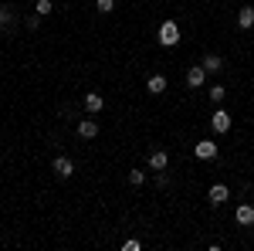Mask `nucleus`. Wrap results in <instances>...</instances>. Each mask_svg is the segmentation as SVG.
<instances>
[{
    "mask_svg": "<svg viewBox=\"0 0 254 251\" xmlns=\"http://www.w3.org/2000/svg\"><path fill=\"white\" fill-rule=\"evenodd\" d=\"M159 44H163V48H176V44H180V27H176L173 20H166V24H163V27H159Z\"/></svg>",
    "mask_w": 254,
    "mask_h": 251,
    "instance_id": "nucleus-1",
    "label": "nucleus"
},
{
    "mask_svg": "<svg viewBox=\"0 0 254 251\" xmlns=\"http://www.w3.org/2000/svg\"><path fill=\"white\" fill-rule=\"evenodd\" d=\"M193 156L196 160H214L217 156V143L214 139H200V143L193 146Z\"/></svg>",
    "mask_w": 254,
    "mask_h": 251,
    "instance_id": "nucleus-2",
    "label": "nucleus"
},
{
    "mask_svg": "<svg viewBox=\"0 0 254 251\" xmlns=\"http://www.w3.org/2000/svg\"><path fill=\"white\" fill-rule=\"evenodd\" d=\"M210 129H214V133H227V129H231V116H227V109H217L214 116H210Z\"/></svg>",
    "mask_w": 254,
    "mask_h": 251,
    "instance_id": "nucleus-3",
    "label": "nucleus"
},
{
    "mask_svg": "<svg viewBox=\"0 0 254 251\" xmlns=\"http://www.w3.org/2000/svg\"><path fill=\"white\" fill-rule=\"evenodd\" d=\"M207 197H210V204H214V207H220V204H227V200H231V190H227V183H214Z\"/></svg>",
    "mask_w": 254,
    "mask_h": 251,
    "instance_id": "nucleus-4",
    "label": "nucleus"
},
{
    "mask_svg": "<svg viewBox=\"0 0 254 251\" xmlns=\"http://www.w3.org/2000/svg\"><path fill=\"white\" fill-rule=\"evenodd\" d=\"M203 82H207V68H203V65H193V68L187 72V85H190V88H200Z\"/></svg>",
    "mask_w": 254,
    "mask_h": 251,
    "instance_id": "nucleus-5",
    "label": "nucleus"
},
{
    "mask_svg": "<svg viewBox=\"0 0 254 251\" xmlns=\"http://www.w3.org/2000/svg\"><path fill=\"white\" fill-rule=\"evenodd\" d=\"M55 173H58L61 180H68V176L75 173V163H71L68 156H55Z\"/></svg>",
    "mask_w": 254,
    "mask_h": 251,
    "instance_id": "nucleus-6",
    "label": "nucleus"
},
{
    "mask_svg": "<svg viewBox=\"0 0 254 251\" xmlns=\"http://www.w3.org/2000/svg\"><path fill=\"white\" fill-rule=\"evenodd\" d=\"M146 92H149V95H163V92H166V75H149Z\"/></svg>",
    "mask_w": 254,
    "mask_h": 251,
    "instance_id": "nucleus-7",
    "label": "nucleus"
},
{
    "mask_svg": "<svg viewBox=\"0 0 254 251\" xmlns=\"http://www.w3.org/2000/svg\"><path fill=\"white\" fill-rule=\"evenodd\" d=\"M200 65L207 68V75H220V72H224V58H220V55H207Z\"/></svg>",
    "mask_w": 254,
    "mask_h": 251,
    "instance_id": "nucleus-8",
    "label": "nucleus"
},
{
    "mask_svg": "<svg viewBox=\"0 0 254 251\" xmlns=\"http://www.w3.org/2000/svg\"><path fill=\"white\" fill-rule=\"evenodd\" d=\"M85 109H88L92 116H98V112L105 109V98L98 95V92H88V95H85Z\"/></svg>",
    "mask_w": 254,
    "mask_h": 251,
    "instance_id": "nucleus-9",
    "label": "nucleus"
},
{
    "mask_svg": "<svg viewBox=\"0 0 254 251\" xmlns=\"http://www.w3.org/2000/svg\"><path fill=\"white\" fill-rule=\"evenodd\" d=\"M234 217H237V224L251 228V224H254V207H251V204H241V207L234 211Z\"/></svg>",
    "mask_w": 254,
    "mask_h": 251,
    "instance_id": "nucleus-10",
    "label": "nucleus"
},
{
    "mask_svg": "<svg viewBox=\"0 0 254 251\" xmlns=\"http://www.w3.org/2000/svg\"><path fill=\"white\" fill-rule=\"evenodd\" d=\"M78 136H81V139H95V136H98V122H95V119H81V122H78Z\"/></svg>",
    "mask_w": 254,
    "mask_h": 251,
    "instance_id": "nucleus-11",
    "label": "nucleus"
},
{
    "mask_svg": "<svg viewBox=\"0 0 254 251\" xmlns=\"http://www.w3.org/2000/svg\"><path fill=\"white\" fill-rule=\"evenodd\" d=\"M237 27H244V31L254 27V7H241L237 10Z\"/></svg>",
    "mask_w": 254,
    "mask_h": 251,
    "instance_id": "nucleus-12",
    "label": "nucleus"
},
{
    "mask_svg": "<svg viewBox=\"0 0 254 251\" xmlns=\"http://www.w3.org/2000/svg\"><path fill=\"white\" fill-rule=\"evenodd\" d=\"M166 163H170V156L163 153V150H153V153H149V170H166Z\"/></svg>",
    "mask_w": 254,
    "mask_h": 251,
    "instance_id": "nucleus-13",
    "label": "nucleus"
},
{
    "mask_svg": "<svg viewBox=\"0 0 254 251\" xmlns=\"http://www.w3.org/2000/svg\"><path fill=\"white\" fill-rule=\"evenodd\" d=\"M207 95H210V102H217V105H220V102H224V95H227V88H224V85H210V92H207Z\"/></svg>",
    "mask_w": 254,
    "mask_h": 251,
    "instance_id": "nucleus-14",
    "label": "nucleus"
},
{
    "mask_svg": "<svg viewBox=\"0 0 254 251\" xmlns=\"http://www.w3.org/2000/svg\"><path fill=\"white\" fill-rule=\"evenodd\" d=\"M10 24H14V10H10V7H0V31L10 27Z\"/></svg>",
    "mask_w": 254,
    "mask_h": 251,
    "instance_id": "nucleus-15",
    "label": "nucleus"
},
{
    "mask_svg": "<svg viewBox=\"0 0 254 251\" xmlns=\"http://www.w3.org/2000/svg\"><path fill=\"white\" fill-rule=\"evenodd\" d=\"M129 183H132V187H142V183H146V173H142V170H129Z\"/></svg>",
    "mask_w": 254,
    "mask_h": 251,
    "instance_id": "nucleus-16",
    "label": "nucleus"
},
{
    "mask_svg": "<svg viewBox=\"0 0 254 251\" xmlns=\"http://www.w3.org/2000/svg\"><path fill=\"white\" fill-rule=\"evenodd\" d=\"M34 10H38L41 17H48V14L55 10V3H51V0H38V7H34Z\"/></svg>",
    "mask_w": 254,
    "mask_h": 251,
    "instance_id": "nucleus-17",
    "label": "nucleus"
},
{
    "mask_svg": "<svg viewBox=\"0 0 254 251\" xmlns=\"http://www.w3.org/2000/svg\"><path fill=\"white\" fill-rule=\"evenodd\" d=\"M112 7H116V0H98V3H95L98 14H112Z\"/></svg>",
    "mask_w": 254,
    "mask_h": 251,
    "instance_id": "nucleus-18",
    "label": "nucleus"
},
{
    "mask_svg": "<svg viewBox=\"0 0 254 251\" xmlns=\"http://www.w3.org/2000/svg\"><path fill=\"white\" fill-rule=\"evenodd\" d=\"M122 248H126V251H139V248H142V245H139L136 238H129V241H126V245H122Z\"/></svg>",
    "mask_w": 254,
    "mask_h": 251,
    "instance_id": "nucleus-19",
    "label": "nucleus"
}]
</instances>
